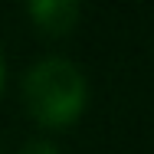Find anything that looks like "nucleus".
<instances>
[{"instance_id":"f257e3e1","label":"nucleus","mask_w":154,"mask_h":154,"mask_svg":"<svg viewBox=\"0 0 154 154\" xmlns=\"http://www.w3.org/2000/svg\"><path fill=\"white\" fill-rule=\"evenodd\" d=\"M23 102L26 112L46 128L72 125L89 102V82L82 69L69 59H43L23 79Z\"/></svg>"},{"instance_id":"20e7f679","label":"nucleus","mask_w":154,"mask_h":154,"mask_svg":"<svg viewBox=\"0 0 154 154\" xmlns=\"http://www.w3.org/2000/svg\"><path fill=\"white\" fill-rule=\"evenodd\" d=\"M0 89H3V59H0Z\"/></svg>"},{"instance_id":"f03ea898","label":"nucleus","mask_w":154,"mask_h":154,"mask_svg":"<svg viewBox=\"0 0 154 154\" xmlns=\"http://www.w3.org/2000/svg\"><path fill=\"white\" fill-rule=\"evenodd\" d=\"M30 17L39 23V30H46V33H66L75 23L79 7L72 0H43V3L30 7Z\"/></svg>"},{"instance_id":"7ed1b4c3","label":"nucleus","mask_w":154,"mask_h":154,"mask_svg":"<svg viewBox=\"0 0 154 154\" xmlns=\"http://www.w3.org/2000/svg\"><path fill=\"white\" fill-rule=\"evenodd\" d=\"M20 154H59L49 141H30V144H23L20 148Z\"/></svg>"}]
</instances>
